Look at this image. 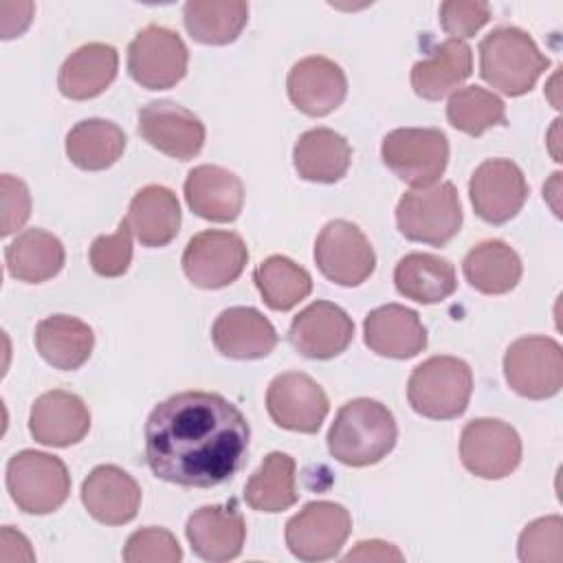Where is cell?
Here are the masks:
<instances>
[{
  "instance_id": "cell-1",
  "label": "cell",
  "mask_w": 563,
  "mask_h": 563,
  "mask_svg": "<svg viewBox=\"0 0 563 563\" xmlns=\"http://www.w3.org/2000/svg\"><path fill=\"white\" fill-rule=\"evenodd\" d=\"M251 429L244 413L216 391H180L145 422V462L169 484L213 488L244 464Z\"/></svg>"
},
{
  "instance_id": "cell-2",
  "label": "cell",
  "mask_w": 563,
  "mask_h": 563,
  "mask_svg": "<svg viewBox=\"0 0 563 563\" xmlns=\"http://www.w3.org/2000/svg\"><path fill=\"white\" fill-rule=\"evenodd\" d=\"M325 440L334 460L361 468L380 462L396 446L398 427L383 402L354 398L336 411Z\"/></svg>"
},
{
  "instance_id": "cell-3",
  "label": "cell",
  "mask_w": 563,
  "mask_h": 563,
  "mask_svg": "<svg viewBox=\"0 0 563 563\" xmlns=\"http://www.w3.org/2000/svg\"><path fill=\"white\" fill-rule=\"evenodd\" d=\"M548 66L550 59L523 29L499 26L479 42L482 79L508 97L530 92Z\"/></svg>"
},
{
  "instance_id": "cell-4",
  "label": "cell",
  "mask_w": 563,
  "mask_h": 563,
  "mask_svg": "<svg viewBox=\"0 0 563 563\" xmlns=\"http://www.w3.org/2000/svg\"><path fill=\"white\" fill-rule=\"evenodd\" d=\"M473 394V372L457 356H431L413 367L407 398L416 413L431 420H451L466 411Z\"/></svg>"
},
{
  "instance_id": "cell-5",
  "label": "cell",
  "mask_w": 563,
  "mask_h": 563,
  "mask_svg": "<svg viewBox=\"0 0 563 563\" xmlns=\"http://www.w3.org/2000/svg\"><path fill=\"white\" fill-rule=\"evenodd\" d=\"M396 224L411 242L444 246L462 227V205L453 183H438L402 194Z\"/></svg>"
},
{
  "instance_id": "cell-6",
  "label": "cell",
  "mask_w": 563,
  "mask_h": 563,
  "mask_svg": "<svg viewBox=\"0 0 563 563\" xmlns=\"http://www.w3.org/2000/svg\"><path fill=\"white\" fill-rule=\"evenodd\" d=\"M7 490L20 510L48 515L68 499L70 475L59 457L24 449L7 464Z\"/></svg>"
},
{
  "instance_id": "cell-7",
  "label": "cell",
  "mask_w": 563,
  "mask_h": 563,
  "mask_svg": "<svg viewBox=\"0 0 563 563\" xmlns=\"http://www.w3.org/2000/svg\"><path fill=\"white\" fill-rule=\"evenodd\" d=\"M380 156L400 180L422 189L444 174L449 139L438 128H398L383 139Z\"/></svg>"
},
{
  "instance_id": "cell-8",
  "label": "cell",
  "mask_w": 563,
  "mask_h": 563,
  "mask_svg": "<svg viewBox=\"0 0 563 563\" xmlns=\"http://www.w3.org/2000/svg\"><path fill=\"white\" fill-rule=\"evenodd\" d=\"M504 376L512 391L530 400L552 398L563 385V352L552 336L530 334L512 341L504 354Z\"/></svg>"
},
{
  "instance_id": "cell-9",
  "label": "cell",
  "mask_w": 563,
  "mask_h": 563,
  "mask_svg": "<svg viewBox=\"0 0 563 563\" xmlns=\"http://www.w3.org/2000/svg\"><path fill=\"white\" fill-rule=\"evenodd\" d=\"M189 51L183 37L167 26L147 24L128 46V70L147 90L176 86L185 77Z\"/></svg>"
},
{
  "instance_id": "cell-10",
  "label": "cell",
  "mask_w": 563,
  "mask_h": 563,
  "mask_svg": "<svg viewBox=\"0 0 563 563\" xmlns=\"http://www.w3.org/2000/svg\"><path fill=\"white\" fill-rule=\"evenodd\" d=\"M249 262L244 240L233 231L207 229L196 233L183 251V271L187 279L207 290L233 284Z\"/></svg>"
},
{
  "instance_id": "cell-11",
  "label": "cell",
  "mask_w": 563,
  "mask_h": 563,
  "mask_svg": "<svg viewBox=\"0 0 563 563\" xmlns=\"http://www.w3.org/2000/svg\"><path fill=\"white\" fill-rule=\"evenodd\" d=\"M314 262L325 279L361 286L376 268V253L354 222L330 220L317 235Z\"/></svg>"
},
{
  "instance_id": "cell-12",
  "label": "cell",
  "mask_w": 563,
  "mask_h": 563,
  "mask_svg": "<svg viewBox=\"0 0 563 563\" xmlns=\"http://www.w3.org/2000/svg\"><path fill=\"white\" fill-rule=\"evenodd\" d=\"M460 457L475 477L501 479L521 462V438L504 420L475 418L462 429Z\"/></svg>"
},
{
  "instance_id": "cell-13",
  "label": "cell",
  "mask_w": 563,
  "mask_h": 563,
  "mask_svg": "<svg viewBox=\"0 0 563 563\" xmlns=\"http://www.w3.org/2000/svg\"><path fill=\"white\" fill-rule=\"evenodd\" d=\"M352 530L345 506L310 501L286 523V545L301 561H328L339 554Z\"/></svg>"
},
{
  "instance_id": "cell-14",
  "label": "cell",
  "mask_w": 563,
  "mask_h": 563,
  "mask_svg": "<svg viewBox=\"0 0 563 563\" xmlns=\"http://www.w3.org/2000/svg\"><path fill=\"white\" fill-rule=\"evenodd\" d=\"M271 420L288 431L317 433L328 416L330 402L323 387L303 372H284L266 389Z\"/></svg>"
},
{
  "instance_id": "cell-15",
  "label": "cell",
  "mask_w": 563,
  "mask_h": 563,
  "mask_svg": "<svg viewBox=\"0 0 563 563\" xmlns=\"http://www.w3.org/2000/svg\"><path fill=\"white\" fill-rule=\"evenodd\" d=\"M468 194L475 213L484 222L504 224L521 211L528 183L521 167L510 158H488L473 172Z\"/></svg>"
},
{
  "instance_id": "cell-16",
  "label": "cell",
  "mask_w": 563,
  "mask_h": 563,
  "mask_svg": "<svg viewBox=\"0 0 563 563\" xmlns=\"http://www.w3.org/2000/svg\"><path fill=\"white\" fill-rule=\"evenodd\" d=\"M139 132L158 152L189 161L205 145V123L176 101H150L139 110Z\"/></svg>"
},
{
  "instance_id": "cell-17",
  "label": "cell",
  "mask_w": 563,
  "mask_h": 563,
  "mask_svg": "<svg viewBox=\"0 0 563 563\" xmlns=\"http://www.w3.org/2000/svg\"><path fill=\"white\" fill-rule=\"evenodd\" d=\"M354 339L350 314L332 301H312L290 323L288 341L306 358H334Z\"/></svg>"
},
{
  "instance_id": "cell-18",
  "label": "cell",
  "mask_w": 563,
  "mask_h": 563,
  "mask_svg": "<svg viewBox=\"0 0 563 563\" xmlns=\"http://www.w3.org/2000/svg\"><path fill=\"white\" fill-rule=\"evenodd\" d=\"M288 97L308 117H325L336 110L347 95L343 68L321 55L299 59L286 79Z\"/></svg>"
},
{
  "instance_id": "cell-19",
  "label": "cell",
  "mask_w": 563,
  "mask_h": 563,
  "mask_svg": "<svg viewBox=\"0 0 563 563\" xmlns=\"http://www.w3.org/2000/svg\"><path fill=\"white\" fill-rule=\"evenodd\" d=\"M90 411L86 402L66 389H53L35 398L29 416V431L44 446H70L86 438Z\"/></svg>"
},
{
  "instance_id": "cell-20",
  "label": "cell",
  "mask_w": 563,
  "mask_h": 563,
  "mask_svg": "<svg viewBox=\"0 0 563 563\" xmlns=\"http://www.w3.org/2000/svg\"><path fill=\"white\" fill-rule=\"evenodd\" d=\"M81 504L88 515L106 526L132 521L141 506V486L114 464H101L81 484Z\"/></svg>"
},
{
  "instance_id": "cell-21",
  "label": "cell",
  "mask_w": 563,
  "mask_h": 563,
  "mask_svg": "<svg viewBox=\"0 0 563 563\" xmlns=\"http://www.w3.org/2000/svg\"><path fill=\"white\" fill-rule=\"evenodd\" d=\"M185 534L196 556L222 563L240 556L246 539V521L233 504L202 506L189 515Z\"/></svg>"
},
{
  "instance_id": "cell-22",
  "label": "cell",
  "mask_w": 563,
  "mask_h": 563,
  "mask_svg": "<svg viewBox=\"0 0 563 563\" xmlns=\"http://www.w3.org/2000/svg\"><path fill=\"white\" fill-rule=\"evenodd\" d=\"M216 350L229 358L253 361L268 356L277 345L273 323L255 308L233 306L218 314L211 328Z\"/></svg>"
},
{
  "instance_id": "cell-23",
  "label": "cell",
  "mask_w": 563,
  "mask_h": 563,
  "mask_svg": "<svg viewBox=\"0 0 563 563\" xmlns=\"http://www.w3.org/2000/svg\"><path fill=\"white\" fill-rule=\"evenodd\" d=\"M363 339L372 352L387 358H411L427 347L418 312L400 303L374 308L363 321Z\"/></svg>"
},
{
  "instance_id": "cell-24",
  "label": "cell",
  "mask_w": 563,
  "mask_h": 563,
  "mask_svg": "<svg viewBox=\"0 0 563 563\" xmlns=\"http://www.w3.org/2000/svg\"><path fill=\"white\" fill-rule=\"evenodd\" d=\"M185 200L205 220L231 222L244 207V185L220 165H198L185 178Z\"/></svg>"
},
{
  "instance_id": "cell-25",
  "label": "cell",
  "mask_w": 563,
  "mask_h": 563,
  "mask_svg": "<svg viewBox=\"0 0 563 563\" xmlns=\"http://www.w3.org/2000/svg\"><path fill=\"white\" fill-rule=\"evenodd\" d=\"M117 70V48L103 42H90L66 57L57 75V88L66 99L73 101L92 99L114 81Z\"/></svg>"
},
{
  "instance_id": "cell-26",
  "label": "cell",
  "mask_w": 563,
  "mask_h": 563,
  "mask_svg": "<svg viewBox=\"0 0 563 563\" xmlns=\"http://www.w3.org/2000/svg\"><path fill=\"white\" fill-rule=\"evenodd\" d=\"M473 73V51L464 40L440 42L427 59L411 68V88L427 101H440Z\"/></svg>"
},
{
  "instance_id": "cell-27",
  "label": "cell",
  "mask_w": 563,
  "mask_h": 563,
  "mask_svg": "<svg viewBox=\"0 0 563 563\" xmlns=\"http://www.w3.org/2000/svg\"><path fill=\"white\" fill-rule=\"evenodd\" d=\"M125 220L143 246H165L180 229L178 198L163 185H147L134 194Z\"/></svg>"
},
{
  "instance_id": "cell-28",
  "label": "cell",
  "mask_w": 563,
  "mask_h": 563,
  "mask_svg": "<svg viewBox=\"0 0 563 563\" xmlns=\"http://www.w3.org/2000/svg\"><path fill=\"white\" fill-rule=\"evenodd\" d=\"M35 347L48 365L73 372L90 358L95 334L92 328L77 317L51 314L35 328Z\"/></svg>"
},
{
  "instance_id": "cell-29",
  "label": "cell",
  "mask_w": 563,
  "mask_h": 563,
  "mask_svg": "<svg viewBox=\"0 0 563 563\" xmlns=\"http://www.w3.org/2000/svg\"><path fill=\"white\" fill-rule=\"evenodd\" d=\"M292 163L303 180L336 183L352 163V147L330 128H312L299 136L292 150Z\"/></svg>"
},
{
  "instance_id": "cell-30",
  "label": "cell",
  "mask_w": 563,
  "mask_h": 563,
  "mask_svg": "<svg viewBox=\"0 0 563 563\" xmlns=\"http://www.w3.org/2000/svg\"><path fill=\"white\" fill-rule=\"evenodd\" d=\"M396 290L418 303H438L457 288V275L449 260L431 253H409L394 268Z\"/></svg>"
},
{
  "instance_id": "cell-31",
  "label": "cell",
  "mask_w": 563,
  "mask_h": 563,
  "mask_svg": "<svg viewBox=\"0 0 563 563\" xmlns=\"http://www.w3.org/2000/svg\"><path fill=\"white\" fill-rule=\"evenodd\" d=\"M66 253L57 235L44 229L22 231L4 251L11 277L26 284H42L55 277L64 266Z\"/></svg>"
},
{
  "instance_id": "cell-32",
  "label": "cell",
  "mask_w": 563,
  "mask_h": 563,
  "mask_svg": "<svg viewBox=\"0 0 563 563\" xmlns=\"http://www.w3.org/2000/svg\"><path fill=\"white\" fill-rule=\"evenodd\" d=\"M462 271L475 290L484 295H504L519 284L521 260L504 240H484L466 253Z\"/></svg>"
},
{
  "instance_id": "cell-33",
  "label": "cell",
  "mask_w": 563,
  "mask_h": 563,
  "mask_svg": "<svg viewBox=\"0 0 563 563\" xmlns=\"http://www.w3.org/2000/svg\"><path fill=\"white\" fill-rule=\"evenodd\" d=\"M125 150L123 130L106 119H84L66 134V156L86 172L112 167Z\"/></svg>"
},
{
  "instance_id": "cell-34",
  "label": "cell",
  "mask_w": 563,
  "mask_h": 563,
  "mask_svg": "<svg viewBox=\"0 0 563 563\" xmlns=\"http://www.w3.org/2000/svg\"><path fill=\"white\" fill-rule=\"evenodd\" d=\"M244 499L253 510L282 512L297 504L295 460L288 453L273 451L244 486Z\"/></svg>"
},
{
  "instance_id": "cell-35",
  "label": "cell",
  "mask_w": 563,
  "mask_h": 563,
  "mask_svg": "<svg viewBox=\"0 0 563 563\" xmlns=\"http://www.w3.org/2000/svg\"><path fill=\"white\" fill-rule=\"evenodd\" d=\"M183 20L189 35L200 44L224 46L231 44L249 20V4L242 0L211 2L194 0L183 7Z\"/></svg>"
},
{
  "instance_id": "cell-36",
  "label": "cell",
  "mask_w": 563,
  "mask_h": 563,
  "mask_svg": "<svg viewBox=\"0 0 563 563\" xmlns=\"http://www.w3.org/2000/svg\"><path fill=\"white\" fill-rule=\"evenodd\" d=\"M253 279L264 303L282 312L295 308L312 290L310 273L286 255H271L260 262Z\"/></svg>"
},
{
  "instance_id": "cell-37",
  "label": "cell",
  "mask_w": 563,
  "mask_h": 563,
  "mask_svg": "<svg viewBox=\"0 0 563 563\" xmlns=\"http://www.w3.org/2000/svg\"><path fill=\"white\" fill-rule=\"evenodd\" d=\"M446 119L455 130L468 136H482L488 128L506 123V106L490 90L466 86L451 95Z\"/></svg>"
},
{
  "instance_id": "cell-38",
  "label": "cell",
  "mask_w": 563,
  "mask_h": 563,
  "mask_svg": "<svg viewBox=\"0 0 563 563\" xmlns=\"http://www.w3.org/2000/svg\"><path fill=\"white\" fill-rule=\"evenodd\" d=\"M519 561L559 563L563 559V519L559 515L534 519L519 534Z\"/></svg>"
},
{
  "instance_id": "cell-39",
  "label": "cell",
  "mask_w": 563,
  "mask_h": 563,
  "mask_svg": "<svg viewBox=\"0 0 563 563\" xmlns=\"http://www.w3.org/2000/svg\"><path fill=\"white\" fill-rule=\"evenodd\" d=\"M183 559L180 543L165 528H141L130 534L123 548L128 563H178Z\"/></svg>"
},
{
  "instance_id": "cell-40",
  "label": "cell",
  "mask_w": 563,
  "mask_h": 563,
  "mask_svg": "<svg viewBox=\"0 0 563 563\" xmlns=\"http://www.w3.org/2000/svg\"><path fill=\"white\" fill-rule=\"evenodd\" d=\"M132 262V229L123 218L112 235H99L90 246V266L101 277H119Z\"/></svg>"
},
{
  "instance_id": "cell-41",
  "label": "cell",
  "mask_w": 563,
  "mask_h": 563,
  "mask_svg": "<svg viewBox=\"0 0 563 563\" xmlns=\"http://www.w3.org/2000/svg\"><path fill=\"white\" fill-rule=\"evenodd\" d=\"M490 20L488 2L479 0H446L440 4V24L455 37H473Z\"/></svg>"
},
{
  "instance_id": "cell-42",
  "label": "cell",
  "mask_w": 563,
  "mask_h": 563,
  "mask_svg": "<svg viewBox=\"0 0 563 563\" xmlns=\"http://www.w3.org/2000/svg\"><path fill=\"white\" fill-rule=\"evenodd\" d=\"M31 216V196L29 187L11 176L2 174V235H11L15 229H20Z\"/></svg>"
},
{
  "instance_id": "cell-43",
  "label": "cell",
  "mask_w": 563,
  "mask_h": 563,
  "mask_svg": "<svg viewBox=\"0 0 563 563\" xmlns=\"http://www.w3.org/2000/svg\"><path fill=\"white\" fill-rule=\"evenodd\" d=\"M402 552L385 541H358L354 550L345 554V561H402Z\"/></svg>"
}]
</instances>
